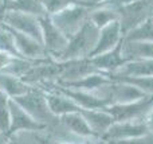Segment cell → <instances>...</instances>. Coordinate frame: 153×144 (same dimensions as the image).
<instances>
[{
    "label": "cell",
    "instance_id": "1",
    "mask_svg": "<svg viewBox=\"0 0 153 144\" xmlns=\"http://www.w3.org/2000/svg\"><path fill=\"white\" fill-rule=\"evenodd\" d=\"M100 30L87 19L85 24L69 39L66 50L58 58V62L70 61V59L90 58L98 39Z\"/></svg>",
    "mask_w": 153,
    "mask_h": 144
},
{
    "label": "cell",
    "instance_id": "2",
    "mask_svg": "<svg viewBox=\"0 0 153 144\" xmlns=\"http://www.w3.org/2000/svg\"><path fill=\"white\" fill-rule=\"evenodd\" d=\"M15 101L38 123L48 128H59V119H56L50 112L46 102L45 92L39 86H32L26 94L15 98Z\"/></svg>",
    "mask_w": 153,
    "mask_h": 144
},
{
    "label": "cell",
    "instance_id": "3",
    "mask_svg": "<svg viewBox=\"0 0 153 144\" xmlns=\"http://www.w3.org/2000/svg\"><path fill=\"white\" fill-rule=\"evenodd\" d=\"M90 10H91V4H89V3L75 4L65 8L55 15H51L50 19L55 24L56 28L61 30L62 34L67 39H70L87 20Z\"/></svg>",
    "mask_w": 153,
    "mask_h": 144
},
{
    "label": "cell",
    "instance_id": "4",
    "mask_svg": "<svg viewBox=\"0 0 153 144\" xmlns=\"http://www.w3.org/2000/svg\"><path fill=\"white\" fill-rule=\"evenodd\" d=\"M0 20L4 26L42 42V28H40V20L38 16L19 12V11L4 10L0 13Z\"/></svg>",
    "mask_w": 153,
    "mask_h": 144
},
{
    "label": "cell",
    "instance_id": "5",
    "mask_svg": "<svg viewBox=\"0 0 153 144\" xmlns=\"http://www.w3.org/2000/svg\"><path fill=\"white\" fill-rule=\"evenodd\" d=\"M8 108H10V127H8L10 136H16L20 134H43L47 131V127L32 119L15 100H10Z\"/></svg>",
    "mask_w": 153,
    "mask_h": 144
},
{
    "label": "cell",
    "instance_id": "6",
    "mask_svg": "<svg viewBox=\"0 0 153 144\" xmlns=\"http://www.w3.org/2000/svg\"><path fill=\"white\" fill-rule=\"evenodd\" d=\"M153 96H145L143 98L128 104H113L106 108L114 121H145L149 109L152 107Z\"/></svg>",
    "mask_w": 153,
    "mask_h": 144
},
{
    "label": "cell",
    "instance_id": "7",
    "mask_svg": "<svg viewBox=\"0 0 153 144\" xmlns=\"http://www.w3.org/2000/svg\"><path fill=\"white\" fill-rule=\"evenodd\" d=\"M40 28H42V45L50 58L58 61V58L66 50L69 39L55 27V24L51 22L50 16L45 15L39 18Z\"/></svg>",
    "mask_w": 153,
    "mask_h": 144
},
{
    "label": "cell",
    "instance_id": "8",
    "mask_svg": "<svg viewBox=\"0 0 153 144\" xmlns=\"http://www.w3.org/2000/svg\"><path fill=\"white\" fill-rule=\"evenodd\" d=\"M149 132L151 131L145 121H114L101 140L105 144H113L121 140L143 136Z\"/></svg>",
    "mask_w": 153,
    "mask_h": 144
},
{
    "label": "cell",
    "instance_id": "9",
    "mask_svg": "<svg viewBox=\"0 0 153 144\" xmlns=\"http://www.w3.org/2000/svg\"><path fill=\"white\" fill-rule=\"evenodd\" d=\"M7 28L10 31L11 39H12V43H13V48H15V53L18 57L31 59V61H39V59L50 58L46 54V50L43 47L42 42H39L35 38L28 37L26 34L15 31V30L10 28V27H7Z\"/></svg>",
    "mask_w": 153,
    "mask_h": 144
},
{
    "label": "cell",
    "instance_id": "10",
    "mask_svg": "<svg viewBox=\"0 0 153 144\" xmlns=\"http://www.w3.org/2000/svg\"><path fill=\"white\" fill-rule=\"evenodd\" d=\"M122 40H124V30H122L121 22L120 20L111 22V23L102 27L98 31V39L97 43H95L94 50L91 51L90 58L94 55H98V54L113 50L117 46L121 45Z\"/></svg>",
    "mask_w": 153,
    "mask_h": 144
},
{
    "label": "cell",
    "instance_id": "11",
    "mask_svg": "<svg viewBox=\"0 0 153 144\" xmlns=\"http://www.w3.org/2000/svg\"><path fill=\"white\" fill-rule=\"evenodd\" d=\"M59 124H61V127L63 128V131H66L70 136L79 139L81 142L101 140L94 136V134L91 132L87 121L85 120V117L82 116L81 110L69 113V115H65V116H62V117H59Z\"/></svg>",
    "mask_w": 153,
    "mask_h": 144
},
{
    "label": "cell",
    "instance_id": "12",
    "mask_svg": "<svg viewBox=\"0 0 153 144\" xmlns=\"http://www.w3.org/2000/svg\"><path fill=\"white\" fill-rule=\"evenodd\" d=\"M48 85L54 86L55 89L61 90L62 93H65L67 97L73 100L79 109H106L109 107V104L102 100L101 97H98L94 92H86L81 90V89H73V88H65V86L56 85L55 82H47ZM45 85V84H43Z\"/></svg>",
    "mask_w": 153,
    "mask_h": 144
},
{
    "label": "cell",
    "instance_id": "13",
    "mask_svg": "<svg viewBox=\"0 0 153 144\" xmlns=\"http://www.w3.org/2000/svg\"><path fill=\"white\" fill-rule=\"evenodd\" d=\"M62 63V72L58 81L55 82H71V81L81 80L91 73L98 72L93 65L90 58H81V59H70L63 61Z\"/></svg>",
    "mask_w": 153,
    "mask_h": 144
},
{
    "label": "cell",
    "instance_id": "14",
    "mask_svg": "<svg viewBox=\"0 0 153 144\" xmlns=\"http://www.w3.org/2000/svg\"><path fill=\"white\" fill-rule=\"evenodd\" d=\"M121 45L117 46L116 48H113V50H110V51L98 54V55H94L90 58L93 65L95 66V69H97L98 72H102L108 75H113L114 73L126 62L124 59V57H122Z\"/></svg>",
    "mask_w": 153,
    "mask_h": 144
},
{
    "label": "cell",
    "instance_id": "15",
    "mask_svg": "<svg viewBox=\"0 0 153 144\" xmlns=\"http://www.w3.org/2000/svg\"><path fill=\"white\" fill-rule=\"evenodd\" d=\"M81 113L87 121L94 136L98 139H101L114 123L111 115L106 109H81Z\"/></svg>",
    "mask_w": 153,
    "mask_h": 144
},
{
    "label": "cell",
    "instance_id": "16",
    "mask_svg": "<svg viewBox=\"0 0 153 144\" xmlns=\"http://www.w3.org/2000/svg\"><path fill=\"white\" fill-rule=\"evenodd\" d=\"M113 81L110 75L105 74L102 72H95L91 74L86 75V77L81 78V80L71 81V82H55L56 85L65 86V88H73V89H81V90L86 92H97L98 89L103 88V86L109 85Z\"/></svg>",
    "mask_w": 153,
    "mask_h": 144
},
{
    "label": "cell",
    "instance_id": "17",
    "mask_svg": "<svg viewBox=\"0 0 153 144\" xmlns=\"http://www.w3.org/2000/svg\"><path fill=\"white\" fill-rule=\"evenodd\" d=\"M122 57L126 62L153 59V42H137V40H122Z\"/></svg>",
    "mask_w": 153,
    "mask_h": 144
},
{
    "label": "cell",
    "instance_id": "18",
    "mask_svg": "<svg viewBox=\"0 0 153 144\" xmlns=\"http://www.w3.org/2000/svg\"><path fill=\"white\" fill-rule=\"evenodd\" d=\"M31 88L32 86L28 85L23 78L5 72H0V89L7 94L8 98H18V97L26 94Z\"/></svg>",
    "mask_w": 153,
    "mask_h": 144
},
{
    "label": "cell",
    "instance_id": "19",
    "mask_svg": "<svg viewBox=\"0 0 153 144\" xmlns=\"http://www.w3.org/2000/svg\"><path fill=\"white\" fill-rule=\"evenodd\" d=\"M153 75V59H141V61L125 62L111 78L117 77H152Z\"/></svg>",
    "mask_w": 153,
    "mask_h": 144
},
{
    "label": "cell",
    "instance_id": "20",
    "mask_svg": "<svg viewBox=\"0 0 153 144\" xmlns=\"http://www.w3.org/2000/svg\"><path fill=\"white\" fill-rule=\"evenodd\" d=\"M89 19L98 30H101L102 27L108 26L111 22L120 20V11L118 7L114 4H108L101 5V7H94L90 10L89 12Z\"/></svg>",
    "mask_w": 153,
    "mask_h": 144
},
{
    "label": "cell",
    "instance_id": "21",
    "mask_svg": "<svg viewBox=\"0 0 153 144\" xmlns=\"http://www.w3.org/2000/svg\"><path fill=\"white\" fill-rule=\"evenodd\" d=\"M124 40H137V42H153V18L145 19L128 32H125Z\"/></svg>",
    "mask_w": 153,
    "mask_h": 144
},
{
    "label": "cell",
    "instance_id": "22",
    "mask_svg": "<svg viewBox=\"0 0 153 144\" xmlns=\"http://www.w3.org/2000/svg\"><path fill=\"white\" fill-rule=\"evenodd\" d=\"M4 10L19 11V12L30 13V15L38 16V18L46 15L40 0H12L10 3H5Z\"/></svg>",
    "mask_w": 153,
    "mask_h": 144
},
{
    "label": "cell",
    "instance_id": "23",
    "mask_svg": "<svg viewBox=\"0 0 153 144\" xmlns=\"http://www.w3.org/2000/svg\"><path fill=\"white\" fill-rule=\"evenodd\" d=\"M40 3L43 5L46 15L51 16L61 12L62 10L67 7H71L75 4H85L86 1H83V0H40Z\"/></svg>",
    "mask_w": 153,
    "mask_h": 144
},
{
    "label": "cell",
    "instance_id": "24",
    "mask_svg": "<svg viewBox=\"0 0 153 144\" xmlns=\"http://www.w3.org/2000/svg\"><path fill=\"white\" fill-rule=\"evenodd\" d=\"M113 80H120L129 82L138 88L141 92H144L148 96H153V75L152 77H117Z\"/></svg>",
    "mask_w": 153,
    "mask_h": 144
},
{
    "label": "cell",
    "instance_id": "25",
    "mask_svg": "<svg viewBox=\"0 0 153 144\" xmlns=\"http://www.w3.org/2000/svg\"><path fill=\"white\" fill-rule=\"evenodd\" d=\"M113 144H153V132L145 134V135H143V136H137V137H132V139L116 142Z\"/></svg>",
    "mask_w": 153,
    "mask_h": 144
},
{
    "label": "cell",
    "instance_id": "26",
    "mask_svg": "<svg viewBox=\"0 0 153 144\" xmlns=\"http://www.w3.org/2000/svg\"><path fill=\"white\" fill-rule=\"evenodd\" d=\"M18 55L10 53L7 50H0V72H4L8 66L11 65V62L13 61V58Z\"/></svg>",
    "mask_w": 153,
    "mask_h": 144
},
{
    "label": "cell",
    "instance_id": "27",
    "mask_svg": "<svg viewBox=\"0 0 153 144\" xmlns=\"http://www.w3.org/2000/svg\"><path fill=\"white\" fill-rule=\"evenodd\" d=\"M145 123H146V125H148L149 131L153 132V102H152V107H151V109H149L148 116H146V120H145Z\"/></svg>",
    "mask_w": 153,
    "mask_h": 144
},
{
    "label": "cell",
    "instance_id": "28",
    "mask_svg": "<svg viewBox=\"0 0 153 144\" xmlns=\"http://www.w3.org/2000/svg\"><path fill=\"white\" fill-rule=\"evenodd\" d=\"M133 1H137V0H109L110 4H114L117 7H121V5H126V4H130Z\"/></svg>",
    "mask_w": 153,
    "mask_h": 144
},
{
    "label": "cell",
    "instance_id": "29",
    "mask_svg": "<svg viewBox=\"0 0 153 144\" xmlns=\"http://www.w3.org/2000/svg\"><path fill=\"white\" fill-rule=\"evenodd\" d=\"M11 140V136L8 134H4V132H0V144H8Z\"/></svg>",
    "mask_w": 153,
    "mask_h": 144
},
{
    "label": "cell",
    "instance_id": "30",
    "mask_svg": "<svg viewBox=\"0 0 153 144\" xmlns=\"http://www.w3.org/2000/svg\"><path fill=\"white\" fill-rule=\"evenodd\" d=\"M11 98H8L7 94L4 93V92L0 89V105H4V104H8V101H10Z\"/></svg>",
    "mask_w": 153,
    "mask_h": 144
},
{
    "label": "cell",
    "instance_id": "31",
    "mask_svg": "<svg viewBox=\"0 0 153 144\" xmlns=\"http://www.w3.org/2000/svg\"><path fill=\"white\" fill-rule=\"evenodd\" d=\"M54 144H75V143L67 142V140H56V142H54Z\"/></svg>",
    "mask_w": 153,
    "mask_h": 144
},
{
    "label": "cell",
    "instance_id": "32",
    "mask_svg": "<svg viewBox=\"0 0 153 144\" xmlns=\"http://www.w3.org/2000/svg\"><path fill=\"white\" fill-rule=\"evenodd\" d=\"M4 11V0H0V13Z\"/></svg>",
    "mask_w": 153,
    "mask_h": 144
},
{
    "label": "cell",
    "instance_id": "33",
    "mask_svg": "<svg viewBox=\"0 0 153 144\" xmlns=\"http://www.w3.org/2000/svg\"><path fill=\"white\" fill-rule=\"evenodd\" d=\"M79 144H93L91 142H83V143H79Z\"/></svg>",
    "mask_w": 153,
    "mask_h": 144
},
{
    "label": "cell",
    "instance_id": "34",
    "mask_svg": "<svg viewBox=\"0 0 153 144\" xmlns=\"http://www.w3.org/2000/svg\"><path fill=\"white\" fill-rule=\"evenodd\" d=\"M10 1H12V0H4V4L5 3H10Z\"/></svg>",
    "mask_w": 153,
    "mask_h": 144
},
{
    "label": "cell",
    "instance_id": "35",
    "mask_svg": "<svg viewBox=\"0 0 153 144\" xmlns=\"http://www.w3.org/2000/svg\"><path fill=\"white\" fill-rule=\"evenodd\" d=\"M43 144H54V142L51 143V142H47V143H43Z\"/></svg>",
    "mask_w": 153,
    "mask_h": 144
}]
</instances>
